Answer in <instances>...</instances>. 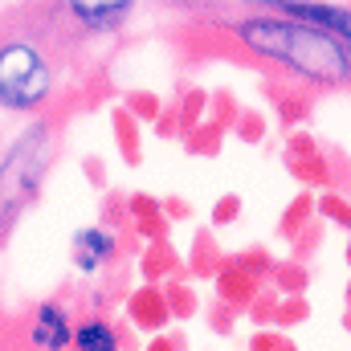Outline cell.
I'll list each match as a JSON object with an SVG mask.
<instances>
[{
	"instance_id": "5",
	"label": "cell",
	"mask_w": 351,
	"mask_h": 351,
	"mask_svg": "<svg viewBox=\"0 0 351 351\" xmlns=\"http://www.w3.org/2000/svg\"><path fill=\"white\" fill-rule=\"evenodd\" d=\"M106 250H110V241H106L102 233H82L78 245H74V254H78V265H82V269H94L98 258H106Z\"/></svg>"
},
{
	"instance_id": "3",
	"label": "cell",
	"mask_w": 351,
	"mask_h": 351,
	"mask_svg": "<svg viewBox=\"0 0 351 351\" xmlns=\"http://www.w3.org/2000/svg\"><path fill=\"white\" fill-rule=\"evenodd\" d=\"M33 343L41 351H62L70 343V331H66V319H62L58 306H45V311H41V319H37V327H33Z\"/></svg>"
},
{
	"instance_id": "4",
	"label": "cell",
	"mask_w": 351,
	"mask_h": 351,
	"mask_svg": "<svg viewBox=\"0 0 351 351\" xmlns=\"http://www.w3.org/2000/svg\"><path fill=\"white\" fill-rule=\"evenodd\" d=\"M74 16H82L86 25H114L119 16H127V4H90V0H78L70 4Z\"/></svg>"
},
{
	"instance_id": "2",
	"label": "cell",
	"mask_w": 351,
	"mask_h": 351,
	"mask_svg": "<svg viewBox=\"0 0 351 351\" xmlns=\"http://www.w3.org/2000/svg\"><path fill=\"white\" fill-rule=\"evenodd\" d=\"M45 86H49V74L29 45H4L0 49V102L33 106L45 94Z\"/></svg>"
},
{
	"instance_id": "1",
	"label": "cell",
	"mask_w": 351,
	"mask_h": 351,
	"mask_svg": "<svg viewBox=\"0 0 351 351\" xmlns=\"http://www.w3.org/2000/svg\"><path fill=\"white\" fill-rule=\"evenodd\" d=\"M241 37L250 41V49L302 70L315 82H339L348 74L343 41H335V37H327L319 29L286 25V21H250V25H241Z\"/></svg>"
},
{
	"instance_id": "6",
	"label": "cell",
	"mask_w": 351,
	"mask_h": 351,
	"mask_svg": "<svg viewBox=\"0 0 351 351\" xmlns=\"http://www.w3.org/2000/svg\"><path fill=\"white\" fill-rule=\"evenodd\" d=\"M286 12L294 16H311V21H323V25H335L339 33H348V12H335V8H319V4H282Z\"/></svg>"
},
{
	"instance_id": "7",
	"label": "cell",
	"mask_w": 351,
	"mask_h": 351,
	"mask_svg": "<svg viewBox=\"0 0 351 351\" xmlns=\"http://www.w3.org/2000/svg\"><path fill=\"white\" fill-rule=\"evenodd\" d=\"M78 351H114V335L102 323H86L78 331Z\"/></svg>"
}]
</instances>
